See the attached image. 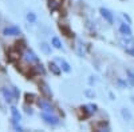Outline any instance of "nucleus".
<instances>
[{
	"mask_svg": "<svg viewBox=\"0 0 134 132\" xmlns=\"http://www.w3.org/2000/svg\"><path fill=\"white\" fill-rule=\"evenodd\" d=\"M119 44H121L122 48H124L127 53H130L131 56H134V37H133V35L121 34Z\"/></svg>",
	"mask_w": 134,
	"mask_h": 132,
	"instance_id": "nucleus-1",
	"label": "nucleus"
},
{
	"mask_svg": "<svg viewBox=\"0 0 134 132\" xmlns=\"http://www.w3.org/2000/svg\"><path fill=\"white\" fill-rule=\"evenodd\" d=\"M42 119H43L47 124H50V125H57V124H59V119H58L57 116H54L51 112H43V114H42Z\"/></svg>",
	"mask_w": 134,
	"mask_h": 132,
	"instance_id": "nucleus-2",
	"label": "nucleus"
},
{
	"mask_svg": "<svg viewBox=\"0 0 134 132\" xmlns=\"http://www.w3.org/2000/svg\"><path fill=\"white\" fill-rule=\"evenodd\" d=\"M2 93H3L4 100H5L8 104H12V103L15 102V96L12 95V92H11L8 88H3V90H2Z\"/></svg>",
	"mask_w": 134,
	"mask_h": 132,
	"instance_id": "nucleus-3",
	"label": "nucleus"
},
{
	"mask_svg": "<svg viewBox=\"0 0 134 132\" xmlns=\"http://www.w3.org/2000/svg\"><path fill=\"white\" fill-rule=\"evenodd\" d=\"M3 34H4L5 36H16V35L20 34V29H19L18 27H15V26H11V27L4 28Z\"/></svg>",
	"mask_w": 134,
	"mask_h": 132,
	"instance_id": "nucleus-4",
	"label": "nucleus"
},
{
	"mask_svg": "<svg viewBox=\"0 0 134 132\" xmlns=\"http://www.w3.org/2000/svg\"><path fill=\"white\" fill-rule=\"evenodd\" d=\"M24 60L27 63H38L39 61L38 56H35V53H34L32 51H28V49L24 52Z\"/></svg>",
	"mask_w": 134,
	"mask_h": 132,
	"instance_id": "nucleus-5",
	"label": "nucleus"
},
{
	"mask_svg": "<svg viewBox=\"0 0 134 132\" xmlns=\"http://www.w3.org/2000/svg\"><path fill=\"white\" fill-rule=\"evenodd\" d=\"M99 11H100V14H102V16L106 19V21H107V23H109V24H113V21H114L113 14H111L109 9H106V8H100Z\"/></svg>",
	"mask_w": 134,
	"mask_h": 132,
	"instance_id": "nucleus-6",
	"label": "nucleus"
},
{
	"mask_svg": "<svg viewBox=\"0 0 134 132\" xmlns=\"http://www.w3.org/2000/svg\"><path fill=\"white\" fill-rule=\"evenodd\" d=\"M55 63H58L59 65H60V68L64 71V72H70L71 71V68H70V64L67 63L64 59H60V58H57L55 59Z\"/></svg>",
	"mask_w": 134,
	"mask_h": 132,
	"instance_id": "nucleus-7",
	"label": "nucleus"
},
{
	"mask_svg": "<svg viewBox=\"0 0 134 132\" xmlns=\"http://www.w3.org/2000/svg\"><path fill=\"white\" fill-rule=\"evenodd\" d=\"M38 104H39V107L43 109L44 112H51V114H52L54 108L51 107V104H50V103H47V102H43V100H39V102H38Z\"/></svg>",
	"mask_w": 134,
	"mask_h": 132,
	"instance_id": "nucleus-8",
	"label": "nucleus"
},
{
	"mask_svg": "<svg viewBox=\"0 0 134 132\" xmlns=\"http://www.w3.org/2000/svg\"><path fill=\"white\" fill-rule=\"evenodd\" d=\"M119 32L125 35H131V29H130V24L127 23H121L119 24Z\"/></svg>",
	"mask_w": 134,
	"mask_h": 132,
	"instance_id": "nucleus-9",
	"label": "nucleus"
},
{
	"mask_svg": "<svg viewBox=\"0 0 134 132\" xmlns=\"http://www.w3.org/2000/svg\"><path fill=\"white\" fill-rule=\"evenodd\" d=\"M63 3V0H48V7L51 11H55V9H58Z\"/></svg>",
	"mask_w": 134,
	"mask_h": 132,
	"instance_id": "nucleus-10",
	"label": "nucleus"
},
{
	"mask_svg": "<svg viewBox=\"0 0 134 132\" xmlns=\"http://www.w3.org/2000/svg\"><path fill=\"white\" fill-rule=\"evenodd\" d=\"M121 115H122V117H124L126 122H131L133 115H131V112L129 111L127 108H122V109H121Z\"/></svg>",
	"mask_w": 134,
	"mask_h": 132,
	"instance_id": "nucleus-11",
	"label": "nucleus"
},
{
	"mask_svg": "<svg viewBox=\"0 0 134 132\" xmlns=\"http://www.w3.org/2000/svg\"><path fill=\"white\" fill-rule=\"evenodd\" d=\"M11 114H12V120H14V123H18V122H20V114H19V111L15 108V107H12L11 108Z\"/></svg>",
	"mask_w": 134,
	"mask_h": 132,
	"instance_id": "nucleus-12",
	"label": "nucleus"
},
{
	"mask_svg": "<svg viewBox=\"0 0 134 132\" xmlns=\"http://www.w3.org/2000/svg\"><path fill=\"white\" fill-rule=\"evenodd\" d=\"M48 67H50V71H51L54 75H57V76L60 75V70H62V68L58 67V65L55 64V63H50V64H48Z\"/></svg>",
	"mask_w": 134,
	"mask_h": 132,
	"instance_id": "nucleus-13",
	"label": "nucleus"
},
{
	"mask_svg": "<svg viewBox=\"0 0 134 132\" xmlns=\"http://www.w3.org/2000/svg\"><path fill=\"white\" fill-rule=\"evenodd\" d=\"M40 49L43 53H46V55H50L51 53V46H48L47 43H42L40 44Z\"/></svg>",
	"mask_w": 134,
	"mask_h": 132,
	"instance_id": "nucleus-14",
	"label": "nucleus"
},
{
	"mask_svg": "<svg viewBox=\"0 0 134 132\" xmlns=\"http://www.w3.org/2000/svg\"><path fill=\"white\" fill-rule=\"evenodd\" d=\"M51 46H54L55 48L60 49V48H62V43H60V40H59L57 36H54V37L51 39Z\"/></svg>",
	"mask_w": 134,
	"mask_h": 132,
	"instance_id": "nucleus-15",
	"label": "nucleus"
},
{
	"mask_svg": "<svg viewBox=\"0 0 134 132\" xmlns=\"http://www.w3.org/2000/svg\"><path fill=\"white\" fill-rule=\"evenodd\" d=\"M40 87H42V91H43L44 93H46V96H47V97H51V96H52L51 91L48 90V85H47L46 83H42V84H40Z\"/></svg>",
	"mask_w": 134,
	"mask_h": 132,
	"instance_id": "nucleus-16",
	"label": "nucleus"
},
{
	"mask_svg": "<svg viewBox=\"0 0 134 132\" xmlns=\"http://www.w3.org/2000/svg\"><path fill=\"white\" fill-rule=\"evenodd\" d=\"M83 108H85V109H86V111H87L88 114H90V115H91V114H94V112L97 111V105H94V104H87V105H85Z\"/></svg>",
	"mask_w": 134,
	"mask_h": 132,
	"instance_id": "nucleus-17",
	"label": "nucleus"
},
{
	"mask_svg": "<svg viewBox=\"0 0 134 132\" xmlns=\"http://www.w3.org/2000/svg\"><path fill=\"white\" fill-rule=\"evenodd\" d=\"M76 52L81 55V56H83L85 55V48H83V44L81 41H78V46H76Z\"/></svg>",
	"mask_w": 134,
	"mask_h": 132,
	"instance_id": "nucleus-18",
	"label": "nucleus"
},
{
	"mask_svg": "<svg viewBox=\"0 0 134 132\" xmlns=\"http://www.w3.org/2000/svg\"><path fill=\"white\" fill-rule=\"evenodd\" d=\"M27 20L30 21V23H35V21H36V15L34 12H28L27 14Z\"/></svg>",
	"mask_w": 134,
	"mask_h": 132,
	"instance_id": "nucleus-19",
	"label": "nucleus"
},
{
	"mask_svg": "<svg viewBox=\"0 0 134 132\" xmlns=\"http://www.w3.org/2000/svg\"><path fill=\"white\" fill-rule=\"evenodd\" d=\"M127 79H129V81H130V85H133V84H134V75H133V72L127 71Z\"/></svg>",
	"mask_w": 134,
	"mask_h": 132,
	"instance_id": "nucleus-20",
	"label": "nucleus"
},
{
	"mask_svg": "<svg viewBox=\"0 0 134 132\" xmlns=\"http://www.w3.org/2000/svg\"><path fill=\"white\" fill-rule=\"evenodd\" d=\"M122 17H124V20L126 21L127 24H131V19L129 17V15H127V14H122Z\"/></svg>",
	"mask_w": 134,
	"mask_h": 132,
	"instance_id": "nucleus-21",
	"label": "nucleus"
},
{
	"mask_svg": "<svg viewBox=\"0 0 134 132\" xmlns=\"http://www.w3.org/2000/svg\"><path fill=\"white\" fill-rule=\"evenodd\" d=\"M16 58H19V53L18 52H9V60H14Z\"/></svg>",
	"mask_w": 134,
	"mask_h": 132,
	"instance_id": "nucleus-22",
	"label": "nucleus"
},
{
	"mask_svg": "<svg viewBox=\"0 0 134 132\" xmlns=\"http://www.w3.org/2000/svg\"><path fill=\"white\" fill-rule=\"evenodd\" d=\"M85 93H86L87 96H90V97H94V96H95V93H94V92H91L90 90H86V91H85Z\"/></svg>",
	"mask_w": 134,
	"mask_h": 132,
	"instance_id": "nucleus-23",
	"label": "nucleus"
}]
</instances>
